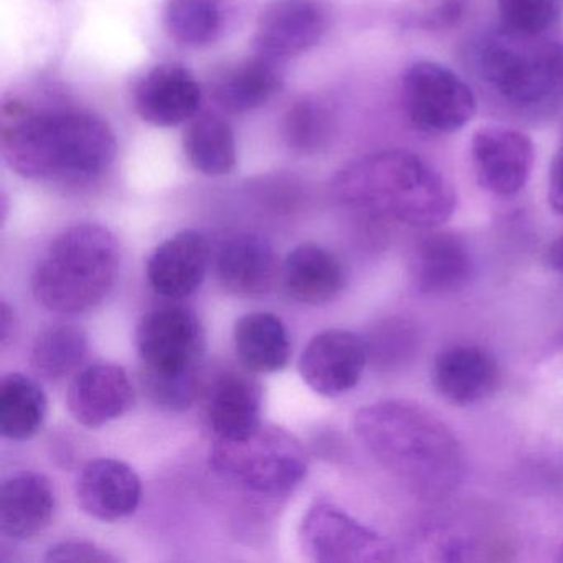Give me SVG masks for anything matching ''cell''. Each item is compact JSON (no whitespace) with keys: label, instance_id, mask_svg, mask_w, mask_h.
Segmentation results:
<instances>
[{"label":"cell","instance_id":"26","mask_svg":"<svg viewBox=\"0 0 563 563\" xmlns=\"http://www.w3.org/2000/svg\"><path fill=\"white\" fill-rule=\"evenodd\" d=\"M184 154L197 173L227 176L236 166L235 133L220 114L196 117L184 136Z\"/></svg>","mask_w":563,"mask_h":563},{"label":"cell","instance_id":"36","mask_svg":"<svg viewBox=\"0 0 563 563\" xmlns=\"http://www.w3.org/2000/svg\"><path fill=\"white\" fill-rule=\"evenodd\" d=\"M559 560H563V545L560 547Z\"/></svg>","mask_w":563,"mask_h":563},{"label":"cell","instance_id":"16","mask_svg":"<svg viewBox=\"0 0 563 563\" xmlns=\"http://www.w3.org/2000/svg\"><path fill=\"white\" fill-rule=\"evenodd\" d=\"M283 266L272 243L243 233L223 243L217 256L220 285L239 298H262L275 288Z\"/></svg>","mask_w":563,"mask_h":563},{"label":"cell","instance_id":"35","mask_svg":"<svg viewBox=\"0 0 563 563\" xmlns=\"http://www.w3.org/2000/svg\"><path fill=\"white\" fill-rule=\"evenodd\" d=\"M545 263L552 272L563 276V235L550 243L545 253Z\"/></svg>","mask_w":563,"mask_h":563},{"label":"cell","instance_id":"3","mask_svg":"<svg viewBox=\"0 0 563 563\" xmlns=\"http://www.w3.org/2000/svg\"><path fill=\"white\" fill-rule=\"evenodd\" d=\"M335 200L351 212L413 229H437L456 210L450 180L418 154L384 151L352 161L332 180Z\"/></svg>","mask_w":563,"mask_h":563},{"label":"cell","instance_id":"32","mask_svg":"<svg viewBox=\"0 0 563 563\" xmlns=\"http://www.w3.org/2000/svg\"><path fill=\"white\" fill-rule=\"evenodd\" d=\"M47 562H75V563H107L117 562L111 553L100 549L90 542H81V540H67V542L57 543L51 547L45 556Z\"/></svg>","mask_w":563,"mask_h":563},{"label":"cell","instance_id":"21","mask_svg":"<svg viewBox=\"0 0 563 563\" xmlns=\"http://www.w3.org/2000/svg\"><path fill=\"white\" fill-rule=\"evenodd\" d=\"M474 272L473 256L464 239L453 232L424 236L410 260L415 288L423 295L440 296L460 291Z\"/></svg>","mask_w":563,"mask_h":563},{"label":"cell","instance_id":"24","mask_svg":"<svg viewBox=\"0 0 563 563\" xmlns=\"http://www.w3.org/2000/svg\"><path fill=\"white\" fill-rule=\"evenodd\" d=\"M236 355L243 367L255 374L283 371L291 358V339L282 319L269 312H253L233 329Z\"/></svg>","mask_w":563,"mask_h":563},{"label":"cell","instance_id":"19","mask_svg":"<svg viewBox=\"0 0 563 563\" xmlns=\"http://www.w3.org/2000/svg\"><path fill=\"white\" fill-rule=\"evenodd\" d=\"M262 387L255 378L225 371L207 390V420L219 440H240L262 427Z\"/></svg>","mask_w":563,"mask_h":563},{"label":"cell","instance_id":"29","mask_svg":"<svg viewBox=\"0 0 563 563\" xmlns=\"http://www.w3.org/2000/svg\"><path fill=\"white\" fill-rule=\"evenodd\" d=\"M334 118L318 98L296 100L283 118V137L299 154H316L331 141Z\"/></svg>","mask_w":563,"mask_h":563},{"label":"cell","instance_id":"30","mask_svg":"<svg viewBox=\"0 0 563 563\" xmlns=\"http://www.w3.org/2000/svg\"><path fill=\"white\" fill-rule=\"evenodd\" d=\"M504 27L545 35L563 15V0H496Z\"/></svg>","mask_w":563,"mask_h":563},{"label":"cell","instance_id":"12","mask_svg":"<svg viewBox=\"0 0 563 563\" xmlns=\"http://www.w3.org/2000/svg\"><path fill=\"white\" fill-rule=\"evenodd\" d=\"M325 29L328 18L316 0H273L260 15L253 51L285 64L314 48Z\"/></svg>","mask_w":563,"mask_h":563},{"label":"cell","instance_id":"13","mask_svg":"<svg viewBox=\"0 0 563 563\" xmlns=\"http://www.w3.org/2000/svg\"><path fill=\"white\" fill-rule=\"evenodd\" d=\"M134 110L144 123L174 128L194 120L202 104L199 81L179 64H163L147 71L134 88Z\"/></svg>","mask_w":563,"mask_h":563},{"label":"cell","instance_id":"15","mask_svg":"<svg viewBox=\"0 0 563 563\" xmlns=\"http://www.w3.org/2000/svg\"><path fill=\"white\" fill-rule=\"evenodd\" d=\"M210 242L197 230L164 240L147 260L151 288L167 299H186L202 286L210 265Z\"/></svg>","mask_w":563,"mask_h":563},{"label":"cell","instance_id":"9","mask_svg":"<svg viewBox=\"0 0 563 563\" xmlns=\"http://www.w3.org/2000/svg\"><path fill=\"white\" fill-rule=\"evenodd\" d=\"M301 545L321 563H375L397 559L387 537L349 516L334 504L316 503L301 523Z\"/></svg>","mask_w":563,"mask_h":563},{"label":"cell","instance_id":"34","mask_svg":"<svg viewBox=\"0 0 563 563\" xmlns=\"http://www.w3.org/2000/svg\"><path fill=\"white\" fill-rule=\"evenodd\" d=\"M15 335V314L14 309L8 305V302H2L0 306V344L2 347H8L12 341H14Z\"/></svg>","mask_w":563,"mask_h":563},{"label":"cell","instance_id":"5","mask_svg":"<svg viewBox=\"0 0 563 563\" xmlns=\"http://www.w3.org/2000/svg\"><path fill=\"white\" fill-rule=\"evenodd\" d=\"M477 77L517 110H547L563 97V44L507 27L479 35L471 48Z\"/></svg>","mask_w":563,"mask_h":563},{"label":"cell","instance_id":"25","mask_svg":"<svg viewBox=\"0 0 563 563\" xmlns=\"http://www.w3.org/2000/svg\"><path fill=\"white\" fill-rule=\"evenodd\" d=\"M47 397L34 378L8 374L0 382V431L8 440L27 441L44 427Z\"/></svg>","mask_w":563,"mask_h":563},{"label":"cell","instance_id":"6","mask_svg":"<svg viewBox=\"0 0 563 563\" xmlns=\"http://www.w3.org/2000/svg\"><path fill=\"white\" fill-rule=\"evenodd\" d=\"M136 347L154 404L166 410H187L199 395L206 354V331L199 316L186 306L153 309L137 325Z\"/></svg>","mask_w":563,"mask_h":563},{"label":"cell","instance_id":"11","mask_svg":"<svg viewBox=\"0 0 563 563\" xmlns=\"http://www.w3.org/2000/svg\"><path fill=\"white\" fill-rule=\"evenodd\" d=\"M371 351L368 342L345 329L319 332L299 361L302 380L322 397H341L361 382Z\"/></svg>","mask_w":563,"mask_h":563},{"label":"cell","instance_id":"20","mask_svg":"<svg viewBox=\"0 0 563 563\" xmlns=\"http://www.w3.org/2000/svg\"><path fill=\"white\" fill-rule=\"evenodd\" d=\"M282 65L258 54L223 65L210 80L213 103L229 114L258 110L282 90Z\"/></svg>","mask_w":563,"mask_h":563},{"label":"cell","instance_id":"1","mask_svg":"<svg viewBox=\"0 0 563 563\" xmlns=\"http://www.w3.org/2000/svg\"><path fill=\"white\" fill-rule=\"evenodd\" d=\"M365 450L411 493L427 499L453 493L466 460L456 434L440 417L407 400H382L355 415Z\"/></svg>","mask_w":563,"mask_h":563},{"label":"cell","instance_id":"31","mask_svg":"<svg viewBox=\"0 0 563 563\" xmlns=\"http://www.w3.org/2000/svg\"><path fill=\"white\" fill-rule=\"evenodd\" d=\"M466 0H418L411 12L415 24L428 31H441L463 18Z\"/></svg>","mask_w":563,"mask_h":563},{"label":"cell","instance_id":"2","mask_svg":"<svg viewBox=\"0 0 563 563\" xmlns=\"http://www.w3.org/2000/svg\"><path fill=\"white\" fill-rule=\"evenodd\" d=\"M110 124L90 113H34L19 101L2 110V156L25 179L87 184L117 157Z\"/></svg>","mask_w":563,"mask_h":563},{"label":"cell","instance_id":"28","mask_svg":"<svg viewBox=\"0 0 563 563\" xmlns=\"http://www.w3.org/2000/svg\"><path fill=\"white\" fill-rule=\"evenodd\" d=\"M88 351L87 332L74 324H54L38 332L31 351L35 377L58 382L74 374Z\"/></svg>","mask_w":563,"mask_h":563},{"label":"cell","instance_id":"14","mask_svg":"<svg viewBox=\"0 0 563 563\" xmlns=\"http://www.w3.org/2000/svg\"><path fill=\"white\" fill-rule=\"evenodd\" d=\"M134 405L130 375L117 364H93L75 375L67 391L71 417L87 428H100L126 415Z\"/></svg>","mask_w":563,"mask_h":563},{"label":"cell","instance_id":"18","mask_svg":"<svg viewBox=\"0 0 563 563\" xmlns=\"http://www.w3.org/2000/svg\"><path fill=\"white\" fill-rule=\"evenodd\" d=\"M499 380L496 358L479 345H451L434 361V388L441 397L460 407L486 400L496 391Z\"/></svg>","mask_w":563,"mask_h":563},{"label":"cell","instance_id":"4","mask_svg":"<svg viewBox=\"0 0 563 563\" xmlns=\"http://www.w3.org/2000/svg\"><path fill=\"white\" fill-rule=\"evenodd\" d=\"M117 236L97 223H78L57 236L32 276L37 301L48 311L78 314L97 308L120 272Z\"/></svg>","mask_w":563,"mask_h":563},{"label":"cell","instance_id":"23","mask_svg":"<svg viewBox=\"0 0 563 563\" xmlns=\"http://www.w3.org/2000/svg\"><path fill=\"white\" fill-rule=\"evenodd\" d=\"M283 285L295 301L322 306L334 301L345 285L341 260L324 246L302 243L286 256L282 268Z\"/></svg>","mask_w":563,"mask_h":563},{"label":"cell","instance_id":"33","mask_svg":"<svg viewBox=\"0 0 563 563\" xmlns=\"http://www.w3.org/2000/svg\"><path fill=\"white\" fill-rule=\"evenodd\" d=\"M547 200L550 209L556 216L563 217V136L549 170V190H547Z\"/></svg>","mask_w":563,"mask_h":563},{"label":"cell","instance_id":"17","mask_svg":"<svg viewBox=\"0 0 563 563\" xmlns=\"http://www.w3.org/2000/svg\"><path fill=\"white\" fill-rule=\"evenodd\" d=\"M143 496L140 476L123 461L95 460L81 471L77 497L88 516L104 522L136 512Z\"/></svg>","mask_w":563,"mask_h":563},{"label":"cell","instance_id":"10","mask_svg":"<svg viewBox=\"0 0 563 563\" xmlns=\"http://www.w3.org/2000/svg\"><path fill=\"white\" fill-rule=\"evenodd\" d=\"M536 150L522 131L489 124L471 140V163L481 189L497 197H512L529 183Z\"/></svg>","mask_w":563,"mask_h":563},{"label":"cell","instance_id":"7","mask_svg":"<svg viewBox=\"0 0 563 563\" xmlns=\"http://www.w3.org/2000/svg\"><path fill=\"white\" fill-rule=\"evenodd\" d=\"M210 466L227 483L256 494L285 496L308 471V456L296 437L278 427H260L240 440H219Z\"/></svg>","mask_w":563,"mask_h":563},{"label":"cell","instance_id":"8","mask_svg":"<svg viewBox=\"0 0 563 563\" xmlns=\"http://www.w3.org/2000/svg\"><path fill=\"white\" fill-rule=\"evenodd\" d=\"M401 103L410 123L421 133L453 134L477 113L470 85L437 62H415L401 78Z\"/></svg>","mask_w":563,"mask_h":563},{"label":"cell","instance_id":"22","mask_svg":"<svg viewBox=\"0 0 563 563\" xmlns=\"http://www.w3.org/2000/svg\"><path fill=\"white\" fill-rule=\"evenodd\" d=\"M55 490L38 473L9 477L0 490V529L9 539L29 540L47 529L55 512Z\"/></svg>","mask_w":563,"mask_h":563},{"label":"cell","instance_id":"27","mask_svg":"<svg viewBox=\"0 0 563 563\" xmlns=\"http://www.w3.org/2000/svg\"><path fill=\"white\" fill-rule=\"evenodd\" d=\"M223 0H167L164 29L176 44L189 48L210 47L225 29Z\"/></svg>","mask_w":563,"mask_h":563}]
</instances>
